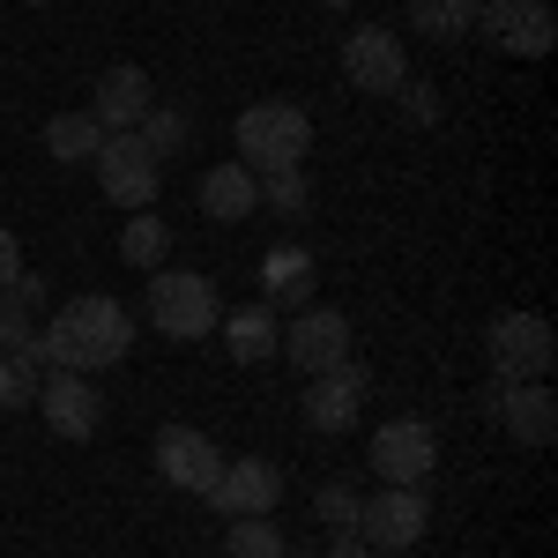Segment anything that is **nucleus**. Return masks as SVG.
I'll return each instance as SVG.
<instances>
[{
	"label": "nucleus",
	"mask_w": 558,
	"mask_h": 558,
	"mask_svg": "<svg viewBox=\"0 0 558 558\" xmlns=\"http://www.w3.org/2000/svg\"><path fill=\"white\" fill-rule=\"evenodd\" d=\"M149 105H157V89H149V75H142V68H105V75H97V89H89V120H97L105 134H134Z\"/></svg>",
	"instance_id": "dca6fc26"
},
{
	"label": "nucleus",
	"mask_w": 558,
	"mask_h": 558,
	"mask_svg": "<svg viewBox=\"0 0 558 558\" xmlns=\"http://www.w3.org/2000/svg\"><path fill=\"white\" fill-rule=\"evenodd\" d=\"M320 8H350V0H320Z\"/></svg>",
	"instance_id": "473e14b6"
},
{
	"label": "nucleus",
	"mask_w": 558,
	"mask_h": 558,
	"mask_svg": "<svg viewBox=\"0 0 558 558\" xmlns=\"http://www.w3.org/2000/svg\"><path fill=\"white\" fill-rule=\"evenodd\" d=\"M283 357L299 365L305 380L350 365V320L336 313V305H299V313H291V328H283Z\"/></svg>",
	"instance_id": "9d476101"
},
{
	"label": "nucleus",
	"mask_w": 558,
	"mask_h": 558,
	"mask_svg": "<svg viewBox=\"0 0 558 558\" xmlns=\"http://www.w3.org/2000/svg\"><path fill=\"white\" fill-rule=\"evenodd\" d=\"M31 8H45V0H31Z\"/></svg>",
	"instance_id": "72a5a7b5"
},
{
	"label": "nucleus",
	"mask_w": 558,
	"mask_h": 558,
	"mask_svg": "<svg viewBox=\"0 0 558 558\" xmlns=\"http://www.w3.org/2000/svg\"><path fill=\"white\" fill-rule=\"evenodd\" d=\"M165 254H172V223H165L157 209H134L128 231H120V260H128V268H142V276H157V268H165Z\"/></svg>",
	"instance_id": "aec40b11"
},
{
	"label": "nucleus",
	"mask_w": 558,
	"mask_h": 558,
	"mask_svg": "<svg viewBox=\"0 0 558 558\" xmlns=\"http://www.w3.org/2000/svg\"><path fill=\"white\" fill-rule=\"evenodd\" d=\"M15 276H23V246H15V231L0 223V291H8Z\"/></svg>",
	"instance_id": "c756f323"
},
{
	"label": "nucleus",
	"mask_w": 558,
	"mask_h": 558,
	"mask_svg": "<svg viewBox=\"0 0 558 558\" xmlns=\"http://www.w3.org/2000/svg\"><path fill=\"white\" fill-rule=\"evenodd\" d=\"M484 350H492V373H499V380H551V365H558L551 320L529 313V305L499 313V320L484 328Z\"/></svg>",
	"instance_id": "20e7f679"
},
{
	"label": "nucleus",
	"mask_w": 558,
	"mask_h": 558,
	"mask_svg": "<svg viewBox=\"0 0 558 558\" xmlns=\"http://www.w3.org/2000/svg\"><path fill=\"white\" fill-rule=\"evenodd\" d=\"M283 558H299V551H283Z\"/></svg>",
	"instance_id": "f704fd0d"
},
{
	"label": "nucleus",
	"mask_w": 558,
	"mask_h": 558,
	"mask_svg": "<svg viewBox=\"0 0 558 558\" xmlns=\"http://www.w3.org/2000/svg\"><path fill=\"white\" fill-rule=\"evenodd\" d=\"M476 31L514 60H544L558 45V15L551 0H476Z\"/></svg>",
	"instance_id": "0eeeda50"
},
{
	"label": "nucleus",
	"mask_w": 558,
	"mask_h": 558,
	"mask_svg": "<svg viewBox=\"0 0 558 558\" xmlns=\"http://www.w3.org/2000/svg\"><path fill=\"white\" fill-rule=\"evenodd\" d=\"M216 470H223V454H216L209 432H194V425H165L157 432V476H165L172 492H209Z\"/></svg>",
	"instance_id": "4468645a"
},
{
	"label": "nucleus",
	"mask_w": 558,
	"mask_h": 558,
	"mask_svg": "<svg viewBox=\"0 0 558 558\" xmlns=\"http://www.w3.org/2000/svg\"><path fill=\"white\" fill-rule=\"evenodd\" d=\"M223 521H246V514H276V499H283V470L268 462V454H239V462H223L216 484L202 492Z\"/></svg>",
	"instance_id": "1a4fd4ad"
},
{
	"label": "nucleus",
	"mask_w": 558,
	"mask_h": 558,
	"mask_svg": "<svg viewBox=\"0 0 558 558\" xmlns=\"http://www.w3.org/2000/svg\"><path fill=\"white\" fill-rule=\"evenodd\" d=\"M142 313H149V328H157L165 343H209L216 320H223L216 283H209V276H194V268H157Z\"/></svg>",
	"instance_id": "7ed1b4c3"
},
{
	"label": "nucleus",
	"mask_w": 558,
	"mask_h": 558,
	"mask_svg": "<svg viewBox=\"0 0 558 558\" xmlns=\"http://www.w3.org/2000/svg\"><path fill=\"white\" fill-rule=\"evenodd\" d=\"M410 31L432 45H462L476 31V0H410Z\"/></svg>",
	"instance_id": "412c9836"
},
{
	"label": "nucleus",
	"mask_w": 558,
	"mask_h": 558,
	"mask_svg": "<svg viewBox=\"0 0 558 558\" xmlns=\"http://www.w3.org/2000/svg\"><path fill=\"white\" fill-rule=\"evenodd\" d=\"M128 350H134V313L120 299H105V291H83V299H68L38 328L31 357L52 365V373H105V365H120Z\"/></svg>",
	"instance_id": "f257e3e1"
},
{
	"label": "nucleus",
	"mask_w": 558,
	"mask_h": 558,
	"mask_svg": "<svg viewBox=\"0 0 558 558\" xmlns=\"http://www.w3.org/2000/svg\"><path fill=\"white\" fill-rule=\"evenodd\" d=\"M313 283H320V260L305 246H268L260 254V305L299 313V305H313Z\"/></svg>",
	"instance_id": "f3484780"
},
{
	"label": "nucleus",
	"mask_w": 558,
	"mask_h": 558,
	"mask_svg": "<svg viewBox=\"0 0 558 558\" xmlns=\"http://www.w3.org/2000/svg\"><path fill=\"white\" fill-rule=\"evenodd\" d=\"M31 343H38V313H31V305H15L8 291H0V350L31 357ZM31 365H38V357H31Z\"/></svg>",
	"instance_id": "cd10ccee"
},
{
	"label": "nucleus",
	"mask_w": 558,
	"mask_h": 558,
	"mask_svg": "<svg viewBox=\"0 0 558 558\" xmlns=\"http://www.w3.org/2000/svg\"><path fill=\"white\" fill-rule=\"evenodd\" d=\"M291 544L276 536V514H246L231 521V536H223V558H283Z\"/></svg>",
	"instance_id": "393cba45"
},
{
	"label": "nucleus",
	"mask_w": 558,
	"mask_h": 558,
	"mask_svg": "<svg viewBox=\"0 0 558 558\" xmlns=\"http://www.w3.org/2000/svg\"><path fill=\"white\" fill-rule=\"evenodd\" d=\"M31 410L45 417L52 439H97V417H105L89 373H52V380H38V402H31Z\"/></svg>",
	"instance_id": "ddd939ff"
},
{
	"label": "nucleus",
	"mask_w": 558,
	"mask_h": 558,
	"mask_svg": "<svg viewBox=\"0 0 558 558\" xmlns=\"http://www.w3.org/2000/svg\"><path fill=\"white\" fill-rule=\"evenodd\" d=\"M395 105H402V120H410V128H439V89L417 83V75L395 89Z\"/></svg>",
	"instance_id": "c85d7f7f"
},
{
	"label": "nucleus",
	"mask_w": 558,
	"mask_h": 558,
	"mask_svg": "<svg viewBox=\"0 0 558 558\" xmlns=\"http://www.w3.org/2000/svg\"><path fill=\"white\" fill-rule=\"evenodd\" d=\"M425 529H432L425 484H380V492L357 507V529H350V536H365L380 558H395V551H410V544H425Z\"/></svg>",
	"instance_id": "39448f33"
},
{
	"label": "nucleus",
	"mask_w": 558,
	"mask_h": 558,
	"mask_svg": "<svg viewBox=\"0 0 558 558\" xmlns=\"http://www.w3.org/2000/svg\"><path fill=\"white\" fill-rule=\"evenodd\" d=\"M31 402H38V365L0 350V410H31Z\"/></svg>",
	"instance_id": "bb28decb"
},
{
	"label": "nucleus",
	"mask_w": 558,
	"mask_h": 558,
	"mask_svg": "<svg viewBox=\"0 0 558 558\" xmlns=\"http://www.w3.org/2000/svg\"><path fill=\"white\" fill-rule=\"evenodd\" d=\"M357 507H365V492H357L350 476H328V484L313 492V521H320L328 536H350V529H357Z\"/></svg>",
	"instance_id": "b1692460"
},
{
	"label": "nucleus",
	"mask_w": 558,
	"mask_h": 558,
	"mask_svg": "<svg viewBox=\"0 0 558 558\" xmlns=\"http://www.w3.org/2000/svg\"><path fill=\"white\" fill-rule=\"evenodd\" d=\"M231 142H239V165L246 172H299L305 149H313V120H305V105H291V97H268V105H246L239 112Z\"/></svg>",
	"instance_id": "f03ea898"
},
{
	"label": "nucleus",
	"mask_w": 558,
	"mask_h": 558,
	"mask_svg": "<svg viewBox=\"0 0 558 558\" xmlns=\"http://www.w3.org/2000/svg\"><path fill=\"white\" fill-rule=\"evenodd\" d=\"M8 299H15V305H31V313H38V305H45V276H31V268H23V276L8 283Z\"/></svg>",
	"instance_id": "7c9ffc66"
},
{
	"label": "nucleus",
	"mask_w": 558,
	"mask_h": 558,
	"mask_svg": "<svg viewBox=\"0 0 558 558\" xmlns=\"http://www.w3.org/2000/svg\"><path fill=\"white\" fill-rule=\"evenodd\" d=\"M216 328H223V350H231L239 365H260V357H276V350H283L276 305H239V313H223Z\"/></svg>",
	"instance_id": "a211bd4d"
},
{
	"label": "nucleus",
	"mask_w": 558,
	"mask_h": 558,
	"mask_svg": "<svg viewBox=\"0 0 558 558\" xmlns=\"http://www.w3.org/2000/svg\"><path fill=\"white\" fill-rule=\"evenodd\" d=\"M194 194H202V209H209L216 223H239V216H254V209H260L254 172H246V165H209Z\"/></svg>",
	"instance_id": "6ab92c4d"
},
{
	"label": "nucleus",
	"mask_w": 558,
	"mask_h": 558,
	"mask_svg": "<svg viewBox=\"0 0 558 558\" xmlns=\"http://www.w3.org/2000/svg\"><path fill=\"white\" fill-rule=\"evenodd\" d=\"M320 558H380V551H373L365 536H328V551H320Z\"/></svg>",
	"instance_id": "2f4dec72"
},
{
	"label": "nucleus",
	"mask_w": 558,
	"mask_h": 558,
	"mask_svg": "<svg viewBox=\"0 0 558 558\" xmlns=\"http://www.w3.org/2000/svg\"><path fill=\"white\" fill-rule=\"evenodd\" d=\"M134 142L165 165V157H179V149L194 142V112H186V105H149V112H142V128H134Z\"/></svg>",
	"instance_id": "4be33fe9"
},
{
	"label": "nucleus",
	"mask_w": 558,
	"mask_h": 558,
	"mask_svg": "<svg viewBox=\"0 0 558 558\" xmlns=\"http://www.w3.org/2000/svg\"><path fill=\"white\" fill-rule=\"evenodd\" d=\"M89 165H97V194H105V202H120L128 216L157 202V179H165V165H157V157H149L134 134H105Z\"/></svg>",
	"instance_id": "423d86ee"
},
{
	"label": "nucleus",
	"mask_w": 558,
	"mask_h": 558,
	"mask_svg": "<svg viewBox=\"0 0 558 558\" xmlns=\"http://www.w3.org/2000/svg\"><path fill=\"white\" fill-rule=\"evenodd\" d=\"M254 194H260V209H276V216H305V209H313L305 165H299V172H254Z\"/></svg>",
	"instance_id": "a878e982"
},
{
	"label": "nucleus",
	"mask_w": 558,
	"mask_h": 558,
	"mask_svg": "<svg viewBox=\"0 0 558 558\" xmlns=\"http://www.w3.org/2000/svg\"><path fill=\"white\" fill-rule=\"evenodd\" d=\"M492 402H499V425L514 447H551L558 439V395L544 380H499Z\"/></svg>",
	"instance_id": "2eb2a0df"
},
{
	"label": "nucleus",
	"mask_w": 558,
	"mask_h": 558,
	"mask_svg": "<svg viewBox=\"0 0 558 558\" xmlns=\"http://www.w3.org/2000/svg\"><path fill=\"white\" fill-rule=\"evenodd\" d=\"M343 75H350V89H365V97H395V89L410 83V52L395 45L387 23H365V31H350V45H343Z\"/></svg>",
	"instance_id": "9b49d317"
},
{
	"label": "nucleus",
	"mask_w": 558,
	"mask_h": 558,
	"mask_svg": "<svg viewBox=\"0 0 558 558\" xmlns=\"http://www.w3.org/2000/svg\"><path fill=\"white\" fill-rule=\"evenodd\" d=\"M365 395H373V373L350 357V365H336V373H313V387H305V425L313 432H350L357 417H365Z\"/></svg>",
	"instance_id": "f8f14e48"
},
{
	"label": "nucleus",
	"mask_w": 558,
	"mask_h": 558,
	"mask_svg": "<svg viewBox=\"0 0 558 558\" xmlns=\"http://www.w3.org/2000/svg\"><path fill=\"white\" fill-rule=\"evenodd\" d=\"M365 462L380 484H425L439 470V432L425 417H395V425L373 432V447H365Z\"/></svg>",
	"instance_id": "6e6552de"
},
{
	"label": "nucleus",
	"mask_w": 558,
	"mask_h": 558,
	"mask_svg": "<svg viewBox=\"0 0 558 558\" xmlns=\"http://www.w3.org/2000/svg\"><path fill=\"white\" fill-rule=\"evenodd\" d=\"M97 142H105V128H97L89 112H60V120H45V149H52V165H89Z\"/></svg>",
	"instance_id": "5701e85b"
}]
</instances>
